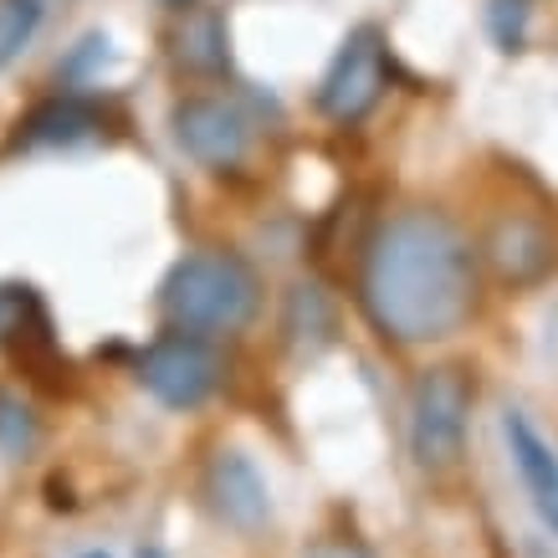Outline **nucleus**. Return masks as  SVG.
<instances>
[{
    "label": "nucleus",
    "mask_w": 558,
    "mask_h": 558,
    "mask_svg": "<svg viewBox=\"0 0 558 558\" xmlns=\"http://www.w3.org/2000/svg\"><path fill=\"white\" fill-rule=\"evenodd\" d=\"M83 558H108V554H102V548H87V554Z\"/></svg>",
    "instance_id": "obj_17"
},
{
    "label": "nucleus",
    "mask_w": 558,
    "mask_h": 558,
    "mask_svg": "<svg viewBox=\"0 0 558 558\" xmlns=\"http://www.w3.org/2000/svg\"><path fill=\"white\" fill-rule=\"evenodd\" d=\"M205 508L216 523H226L231 533H262L271 518V497H267V476L256 472V461L236 446H220L210 466H205Z\"/></svg>",
    "instance_id": "obj_7"
},
{
    "label": "nucleus",
    "mask_w": 558,
    "mask_h": 558,
    "mask_svg": "<svg viewBox=\"0 0 558 558\" xmlns=\"http://www.w3.org/2000/svg\"><path fill=\"white\" fill-rule=\"evenodd\" d=\"M307 558H379L369 548V543H359V538H323L307 548Z\"/></svg>",
    "instance_id": "obj_15"
},
{
    "label": "nucleus",
    "mask_w": 558,
    "mask_h": 558,
    "mask_svg": "<svg viewBox=\"0 0 558 558\" xmlns=\"http://www.w3.org/2000/svg\"><path fill=\"white\" fill-rule=\"evenodd\" d=\"M47 5L51 0H0V72L26 57V47L47 21Z\"/></svg>",
    "instance_id": "obj_12"
},
{
    "label": "nucleus",
    "mask_w": 558,
    "mask_h": 558,
    "mask_svg": "<svg viewBox=\"0 0 558 558\" xmlns=\"http://www.w3.org/2000/svg\"><path fill=\"white\" fill-rule=\"evenodd\" d=\"M185 16L174 26V62L185 72H220L226 68V21L201 5H180Z\"/></svg>",
    "instance_id": "obj_11"
},
{
    "label": "nucleus",
    "mask_w": 558,
    "mask_h": 558,
    "mask_svg": "<svg viewBox=\"0 0 558 558\" xmlns=\"http://www.w3.org/2000/svg\"><path fill=\"white\" fill-rule=\"evenodd\" d=\"M170 5H190V0H170Z\"/></svg>",
    "instance_id": "obj_18"
},
{
    "label": "nucleus",
    "mask_w": 558,
    "mask_h": 558,
    "mask_svg": "<svg viewBox=\"0 0 558 558\" xmlns=\"http://www.w3.org/2000/svg\"><path fill=\"white\" fill-rule=\"evenodd\" d=\"M16 129V149H68L98 134V108L77 93H57V98L36 102Z\"/></svg>",
    "instance_id": "obj_10"
},
{
    "label": "nucleus",
    "mask_w": 558,
    "mask_h": 558,
    "mask_svg": "<svg viewBox=\"0 0 558 558\" xmlns=\"http://www.w3.org/2000/svg\"><path fill=\"white\" fill-rule=\"evenodd\" d=\"M472 405H476V385L461 364H430V369L415 374L405 436H410V457H415L421 472L440 476L461 466Z\"/></svg>",
    "instance_id": "obj_3"
},
{
    "label": "nucleus",
    "mask_w": 558,
    "mask_h": 558,
    "mask_svg": "<svg viewBox=\"0 0 558 558\" xmlns=\"http://www.w3.org/2000/svg\"><path fill=\"white\" fill-rule=\"evenodd\" d=\"M389 87V41L379 26H354L343 36V47L333 51V62L318 83V113L333 123H359L369 119Z\"/></svg>",
    "instance_id": "obj_4"
},
{
    "label": "nucleus",
    "mask_w": 558,
    "mask_h": 558,
    "mask_svg": "<svg viewBox=\"0 0 558 558\" xmlns=\"http://www.w3.org/2000/svg\"><path fill=\"white\" fill-rule=\"evenodd\" d=\"M174 144L201 165V170H236L246 149H252V123L241 113L236 102L226 98H180L170 113Z\"/></svg>",
    "instance_id": "obj_6"
},
{
    "label": "nucleus",
    "mask_w": 558,
    "mask_h": 558,
    "mask_svg": "<svg viewBox=\"0 0 558 558\" xmlns=\"http://www.w3.org/2000/svg\"><path fill=\"white\" fill-rule=\"evenodd\" d=\"M487 256V267L508 282V288H533V282H543L548 271H554L558 262V246H554V231L543 226V220L533 216H502L492 220V231L482 236V252Z\"/></svg>",
    "instance_id": "obj_8"
},
{
    "label": "nucleus",
    "mask_w": 558,
    "mask_h": 558,
    "mask_svg": "<svg viewBox=\"0 0 558 558\" xmlns=\"http://www.w3.org/2000/svg\"><path fill=\"white\" fill-rule=\"evenodd\" d=\"M502 440H508V457L518 466V476H523V492H527V502H533V512L558 538V451L548 446V436L527 421L523 410L502 415Z\"/></svg>",
    "instance_id": "obj_9"
},
{
    "label": "nucleus",
    "mask_w": 558,
    "mask_h": 558,
    "mask_svg": "<svg viewBox=\"0 0 558 558\" xmlns=\"http://www.w3.org/2000/svg\"><path fill=\"white\" fill-rule=\"evenodd\" d=\"M134 558H170V554H165V548H138Z\"/></svg>",
    "instance_id": "obj_16"
},
{
    "label": "nucleus",
    "mask_w": 558,
    "mask_h": 558,
    "mask_svg": "<svg viewBox=\"0 0 558 558\" xmlns=\"http://www.w3.org/2000/svg\"><path fill=\"white\" fill-rule=\"evenodd\" d=\"M262 307V282L236 252H190L159 282V313L180 333H236Z\"/></svg>",
    "instance_id": "obj_2"
},
{
    "label": "nucleus",
    "mask_w": 558,
    "mask_h": 558,
    "mask_svg": "<svg viewBox=\"0 0 558 558\" xmlns=\"http://www.w3.org/2000/svg\"><path fill=\"white\" fill-rule=\"evenodd\" d=\"M492 36H497V47L502 51H518L523 47V26H527V0H492Z\"/></svg>",
    "instance_id": "obj_14"
},
{
    "label": "nucleus",
    "mask_w": 558,
    "mask_h": 558,
    "mask_svg": "<svg viewBox=\"0 0 558 558\" xmlns=\"http://www.w3.org/2000/svg\"><path fill=\"white\" fill-rule=\"evenodd\" d=\"M476 246L446 210L410 205L374 226L359 267V303L389 343H440L476 313Z\"/></svg>",
    "instance_id": "obj_1"
},
{
    "label": "nucleus",
    "mask_w": 558,
    "mask_h": 558,
    "mask_svg": "<svg viewBox=\"0 0 558 558\" xmlns=\"http://www.w3.org/2000/svg\"><path fill=\"white\" fill-rule=\"evenodd\" d=\"M32 440H36L32 405L16 400V395H0V451H5V457H21V451H32Z\"/></svg>",
    "instance_id": "obj_13"
},
{
    "label": "nucleus",
    "mask_w": 558,
    "mask_h": 558,
    "mask_svg": "<svg viewBox=\"0 0 558 558\" xmlns=\"http://www.w3.org/2000/svg\"><path fill=\"white\" fill-rule=\"evenodd\" d=\"M138 385L165 410H201L220 385V354L201 333L170 328L138 354Z\"/></svg>",
    "instance_id": "obj_5"
}]
</instances>
